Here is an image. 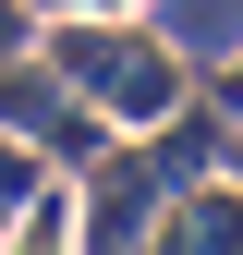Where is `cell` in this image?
Instances as JSON below:
<instances>
[{
	"label": "cell",
	"instance_id": "cell-1",
	"mask_svg": "<svg viewBox=\"0 0 243 255\" xmlns=\"http://www.w3.org/2000/svg\"><path fill=\"white\" fill-rule=\"evenodd\" d=\"M49 73L73 85L110 134H146V122H170L182 98H195L182 49H170V37H146L134 12H61V24H49Z\"/></svg>",
	"mask_w": 243,
	"mask_h": 255
},
{
	"label": "cell",
	"instance_id": "cell-2",
	"mask_svg": "<svg viewBox=\"0 0 243 255\" xmlns=\"http://www.w3.org/2000/svg\"><path fill=\"white\" fill-rule=\"evenodd\" d=\"M0 134L12 146H37V158H61V170H85V158L110 146V122L73 98V85L49 73V61H24V49H0Z\"/></svg>",
	"mask_w": 243,
	"mask_h": 255
},
{
	"label": "cell",
	"instance_id": "cell-3",
	"mask_svg": "<svg viewBox=\"0 0 243 255\" xmlns=\"http://www.w3.org/2000/svg\"><path fill=\"white\" fill-rule=\"evenodd\" d=\"M158 243H243V170H231V182L195 170V182L158 207Z\"/></svg>",
	"mask_w": 243,
	"mask_h": 255
},
{
	"label": "cell",
	"instance_id": "cell-4",
	"mask_svg": "<svg viewBox=\"0 0 243 255\" xmlns=\"http://www.w3.org/2000/svg\"><path fill=\"white\" fill-rule=\"evenodd\" d=\"M24 243H73V195H61V182L24 195Z\"/></svg>",
	"mask_w": 243,
	"mask_h": 255
},
{
	"label": "cell",
	"instance_id": "cell-5",
	"mask_svg": "<svg viewBox=\"0 0 243 255\" xmlns=\"http://www.w3.org/2000/svg\"><path fill=\"white\" fill-rule=\"evenodd\" d=\"M37 170H49L37 146H12V134H0V207H24V195H37Z\"/></svg>",
	"mask_w": 243,
	"mask_h": 255
},
{
	"label": "cell",
	"instance_id": "cell-6",
	"mask_svg": "<svg viewBox=\"0 0 243 255\" xmlns=\"http://www.w3.org/2000/svg\"><path fill=\"white\" fill-rule=\"evenodd\" d=\"M24 12H134V0H24Z\"/></svg>",
	"mask_w": 243,
	"mask_h": 255
},
{
	"label": "cell",
	"instance_id": "cell-7",
	"mask_svg": "<svg viewBox=\"0 0 243 255\" xmlns=\"http://www.w3.org/2000/svg\"><path fill=\"white\" fill-rule=\"evenodd\" d=\"M0 49H24V0H0Z\"/></svg>",
	"mask_w": 243,
	"mask_h": 255
},
{
	"label": "cell",
	"instance_id": "cell-8",
	"mask_svg": "<svg viewBox=\"0 0 243 255\" xmlns=\"http://www.w3.org/2000/svg\"><path fill=\"white\" fill-rule=\"evenodd\" d=\"M219 110H231V122H243V61H231V73H219Z\"/></svg>",
	"mask_w": 243,
	"mask_h": 255
},
{
	"label": "cell",
	"instance_id": "cell-9",
	"mask_svg": "<svg viewBox=\"0 0 243 255\" xmlns=\"http://www.w3.org/2000/svg\"><path fill=\"white\" fill-rule=\"evenodd\" d=\"M219 170H243V134H231V146H219Z\"/></svg>",
	"mask_w": 243,
	"mask_h": 255
}]
</instances>
